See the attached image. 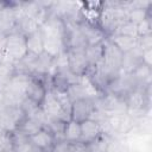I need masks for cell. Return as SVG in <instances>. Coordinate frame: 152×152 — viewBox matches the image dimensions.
<instances>
[{"label":"cell","instance_id":"d6a6232c","mask_svg":"<svg viewBox=\"0 0 152 152\" xmlns=\"http://www.w3.org/2000/svg\"><path fill=\"white\" fill-rule=\"evenodd\" d=\"M0 34H2V33H1V31H0Z\"/></svg>","mask_w":152,"mask_h":152},{"label":"cell","instance_id":"2e32d148","mask_svg":"<svg viewBox=\"0 0 152 152\" xmlns=\"http://www.w3.org/2000/svg\"><path fill=\"white\" fill-rule=\"evenodd\" d=\"M84 55H86V58L88 61L89 69L96 66L101 62V59H102V55H103V46H102V44L87 46L84 49Z\"/></svg>","mask_w":152,"mask_h":152},{"label":"cell","instance_id":"ac0fdd59","mask_svg":"<svg viewBox=\"0 0 152 152\" xmlns=\"http://www.w3.org/2000/svg\"><path fill=\"white\" fill-rule=\"evenodd\" d=\"M15 74V68L14 64L7 63V62H1L0 63V93L6 88L13 75Z\"/></svg>","mask_w":152,"mask_h":152},{"label":"cell","instance_id":"e0dca14e","mask_svg":"<svg viewBox=\"0 0 152 152\" xmlns=\"http://www.w3.org/2000/svg\"><path fill=\"white\" fill-rule=\"evenodd\" d=\"M39 25L38 23L33 19V18H28V17H24L21 18L18 23H17V32L24 34L25 37L37 32L39 30Z\"/></svg>","mask_w":152,"mask_h":152},{"label":"cell","instance_id":"4316f807","mask_svg":"<svg viewBox=\"0 0 152 152\" xmlns=\"http://www.w3.org/2000/svg\"><path fill=\"white\" fill-rule=\"evenodd\" d=\"M70 142H68L64 139L56 140L50 152H70Z\"/></svg>","mask_w":152,"mask_h":152},{"label":"cell","instance_id":"1f68e13d","mask_svg":"<svg viewBox=\"0 0 152 152\" xmlns=\"http://www.w3.org/2000/svg\"><path fill=\"white\" fill-rule=\"evenodd\" d=\"M0 63H1V58H0Z\"/></svg>","mask_w":152,"mask_h":152},{"label":"cell","instance_id":"f1b7e54d","mask_svg":"<svg viewBox=\"0 0 152 152\" xmlns=\"http://www.w3.org/2000/svg\"><path fill=\"white\" fill-rule=\"evenodd\" d=\"M6 43H7V36L6 34H0V58L2 57V55L5 52Z\"/></svg>","mask_w":152,"mask_h":152},{"label":"cell","instance_id":"4dcf8cb0","mask_svg":"<svg viewBox=\"0 0 152 152\" xmlns=\"http://www.w3.org/2000/svg\"><path fill=\"white\" fill-rule=\"evenodd\" d=\"M4 152H13V148L12 150H7V151H4Z\"/></svg>","mask_w":152,"mask_h":152},{"label":"cell","instance_id":"f546056e","mask_svg":"<svg viewBox=\"0 0 152 152\" xmlns=\"http://www.w3.org/2000/svg\"><path fill=\"white\" fill-rule=\"evenodd\" d=\"M4 6H5V1H0V11L4 8Z\"/></svg>","mask_w":152,"mask_h":152},{"label":"cell","instance_id":"484cf974","mask_svg":"<svg viewBox=\"0 0 152 152\" xmlns=\"http://www.w3.org/2000/svg\"><path fill=\"white\" fill-rule=\"evenodd\" d=\"M137 48L140 49L141 51L152 49V34L137 37Z\"/></svg>","mask_w":152,"mask_h":152},{"label":"cell","instance_id":"30bf717a","mask_svg":"<svg viewBox=\"0 0 152 152\" xmlns=\"http://www.w3.org/2000/svg\"><path fill=\"white\" fill-rule=\"evenodd\" d=\"M30 141L43 152H50L56 141V138L46 127H43L38 133L30 137Z\"/></svg>","mask_w":152,"mask_h":152},{"label":"cell","instance_id":"3957f363","mask_svg":"<svg viewBox=\"0 0 152 152\" xmlns=\"http://www.w3.org/2000/svg\"><path fill=\"white\" fill-rule=\"evenodd\" d=\"M40 108L43 109V112L48 116L57 118V119H61L65 122L71 120L70 115L64 112V109L62 108V106L59 104V102L57 101V99L55 97V95H53V93L50 88H48V91H46L45 97H44V100L40 104Z\"/></svg>","mask_w":152,"mask_h":152},{"label":"cell","instance_id":"7a4b0ae2","mask_svg":"<svg viewBox=\"0 0 152 152\" xmlns=\"http://www.w3.org/2000/svg\"><path fill=\"white\" fill-rule=\"evenodd\" d=\"M108 122L112 128L114 137L125 138L131 134V132L134 131L137 127L135 120L129 116L126 112L125 113H114L108 115Z\"/></svg>","mask_w":152,"mask_h":152},{"label":"cell","instance_id":"5b68a950","mask_svg":"<svg viewBox=\"0 0 152 152\" xmlns=\"http://www.w3.org/2000/svg\"><path fill=\"white\" fill-rule=\"evenodd\" d=\"M94 109H95V106L91 100H88V99L76 100L71 104L70 118H71V120L81 124V122L90 119V115Z\"/></svg>","mask_w":152,"mask_h":152},{"label":"cell","instance_id":"4fadbf2b","mask_svg":"<svg viewBox=\"0 0 152 152\" xmlns=\"http://www.w3.org/2000/svg\"><path fill=\"white\" fill-rule=\"evenodd\" d=\"M26 49H27V53H31L34 56H40L44 52L43 36L39 30L26 37Z\"/></svg>","mask_w":152,"mask_h":152},{"label":"cell","instance_id":"7c38bea8","mask_svg":"<svg viewBox=\"0 0 152 152\" xmlns=\"http://www.w3.org/2000/svg\"><path fill=\"white\" fill-rule=\"evenodd\" d=\"M108 39L122 53H126V52L133 50L134 48H137V38H132V37H127V36H121V34L113 33V34H110L108 37Z\"/></svg>","mask_w":152,"mask_h":152},{"label":"cell","instance_id":"9a60e30c","mask_svg":"<svg viewBox=\"0 0 152 152\" xmlns=\"http://www.w3.org/2000/svg\"><path fill=\"white\" fill-rule=\"evenodd\" d=\"M42 128H43L42 124H39L38 121H36V120H33V119H30V118H26V116H25V118L19 122V125H18V127H17V131H19L20 133H23V134L26 135L27 138H30V137H32L33 134L38 133Z\"/></svg>","mask_w":152,"mask_h":152},{"label":"cell","instance_id":"8992f818","mask_svg":"<svg viewBox=\"0 0 152 152\" xmlns=\"http://www.w3.org/2000/svg\"><path fill=\"white\" fill-rule=\"evenodd\" d=\"M0 31L6 36L17 31V18L13 1L5 2L4 8L0 11Z\"/></svg>","mask_w":152,"mask_h":152},{"label":"cell","instance_id":"277c9868","mask_svg":"<svg viewBox=\"0 0 152 152\" xmlns=\"http://www.w3.org/2000/svg\"><path fill=\"white\" fill-rule=\"evenodd\" d=\"M78 27H80V30H81L84 39H86L87 46L102 44L107 39L106 33L97 25L89 24V23H87L84 20H81L78 23Z\"/></svg>","mask_w":152,"mask_h":152},{"label":"cell","instance_id":"ba28073f","mask_svg":"<svg viewBox=\"0 0 152 152\" xmlns=\"http://www.w3.org/2000/svg\"><path fill=\"white\" fill-rule=\"evenodd\" d=\"M46 91H48V86H46L45 81L42 78L32 77L31 81L28 82L27 88H26L25 96H26V99H28L32 102L40 106L44 97H45Z\"/></svg>","mask_w":152,"mask_h":152},{"label":"cell","instance_id":"cb8c5ba5","mask_svg":"<svg viewBox=\"0 0 152 152\" xmlns=\"http://www.w3.org/2000/svg\"><path fill=\"white\" fill-rule=\"evenodd\" d=\"M13 152H43V151L37 148L28 139V140H26L19 145L13 146Z\"/></svg>","mask_w":152,"mask_h":152},{"label":"cell","instance_id":"ffe728a7","mask_svg":"<svg viewBox=\"0 0 152 152\" xmlns=\"http://www.w3.org/2000/svg\"><path fill=\"white\" fill-rule=\"evenodd\" d=\"M116 34H121V36H127V37H132V38H137L138 33H137V25L126 20L124 23H121L120 25H118L115 32Z\"/></svg>","mask_w":152,"mask_h":152},{"label":"cell","instance_id":"d6986e66","mask_svg":"<svg viewBox=\"0 0 152 152\" xmlns=\"http://www.w3.org/2000/svg\"><path fill=\"white\" fill-rule=\"evenodd\" d=\"M50 89L52 90L55 97L57 99V101L59 102V104L62 106V108L64 109V112L70 115V110H71V104H72V102H71V100H70V97H69L66 90H65V89H59V88H50ZM70 119H71V118H70Z\"/></svg>","mask_w":152,"mask_h":152},{"label":"cell","instance_id":"44dd1931","mask_svg":"<svg viewBox=\"0 0 152 152\" xmlns=\"http://www.w3.org/2000/svg\"><path fill=\"white\" fill-rule=\"evenodd\" d=\"M147 17H151V8L148 11L146 10H138V8H132L127 12V20L133 23V24H139Z\"/></svg>","mask_w":152,"mask_h":152},{"label":"cell","instance_id":"7402d4cb","mask_svg":"<svg viewBox=\"0 0 152 152\" xmlns=\"http://www.w3.org/2000/svg\"><path fill=\"white\" fill-rule=\"evenodd\" d=\"M53 65L56 71L65 70L69 69V56H68V50H63L58 56L53 58Z\"/></svg>","mask_w":152,"mask_h":152},{"label":"cell","instance_id":"8fae6325","mask_svg":"<svg viewBox=\"0 0 152 152\" xmlns=\"http://www.w3.org/2000/svg\"><path fill=\"white\" fill-rule=\"evenodd\" d=\"M141 64V50L134 48L133 50L124 53L120 65L121 74H132Z\"/></svg>","mask_w":152,"mask_h":152},{"label":"cell","instance_id":"603a6c76","mask_svg":"<svg viewBox=\"0 0 152 152\" xmlns=\"http://www.w3.org/2000/svg\"><path fill=\"white\" fill-rule=\"evenodd\" d=\"M137 33H138V37L152 34V19H151V17H147L146 19H144L142 21L137 24Z\"/></svg>","mask_w":152,"mask_h":152},{"label":"cell","instance_id":"9c48e42d","mask_svg":"<svg viewBox=\"0 0 152 152\" xmlns=\"http://www.w3.org/2000/svg\"><path fill=\"white\" fill-rule=\"evenodd\" d=\"M101 133H102V131H101V127H100L99 122H96L91 119H88V120L81 122V139H80V142H82L84 145H89L95 139H97Z\"/></svg>","mask_w":152,"mask_h":152},{"label":"cell","instance_id":"52a82bcc","mask_svg":"<svg viewBox=\"0 0 152 152\" xmlns=\"http://www.w3.org/2000/svg\"><path fill=\"white\" fill-rule=\"evenodd\" d=\"M69 70L76 76H82L88 72L89 64L84 55V50H68Z\"/></svg>","mask_w":152,"mask_h":152},{"label":"cell","instance_id":"83f0119b","mask_svg":"<svg viewBox=\"0 0 152 152\" xmlns=\"http://www.w3.org/2000/svg\"><path fill=\"white\" fill-rule=\"evenodd\" d=\"M141 64L152 68V49L141 51Z\"/></svg>","mask_w":152,"mask_h":152},{"label":"cell","instance_id":"5bb4252c","mask_svg":"<svg viewBox=\"0 0 152 152\" xmlns=\"http://www.w3.org/2000/svg\"><path fill=\"white\" fill-rule=\"evenodd\" d=\"M63 139L70 144L78 142L81 139V124L74 120L66 121L63 131Z\"/></svg>","mask_w":152,"mask_h":152},{"label":"cell","instance_id":"6da1fadb","mask_svg":"<svg viewBox=\"0 0 152 152\" xmlns=\"http://www.w3.org/2000/svg\"><path fill=\"white\" fill-rule=\"evenodd\" d=\"M27 55L26 37L19 32H13L7 36V43L5 52L1 57V62L15 64L20 62Z\"/></svg>","mask_w":152,"mask_h":152},{"label":"cell","instance_id":"d4e9b609","mask_svg":"<svg viewBox=\"0 0 152 152\" xmlns=\"http://www.w3.org/2000/svg\"><path fill=\"white\" fill-rule=\"evenodd\" d=\"M13 144H12V138L11 133L8 132H0V152L12 150Z\"/></svg>","mask_w":152,"mask_h":152}]
</instances>
